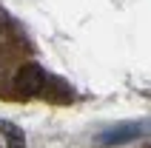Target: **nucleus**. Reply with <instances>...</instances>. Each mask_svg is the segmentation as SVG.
<instances>
[{
  "instance_id": "1",
  "label": "nucleus",
  "mask_w": 151,
  "mask_h": 148,
  "mask_svg": "<svg viewBox=\"0 0 151 148\" xmlns=\"http://www.w3.org/2000/svg\"><path fill=\"white\" fill-rule=\"evenodd\" d=\"M43 71L37 66H23L20 71H17V80H14V85H17V97H34L37 91L43 88Z\"/></svg>"
},
{
  "instance_id": "2",
  "label": "nucleus",
  "mask_w": 151,
  "mask_h": 148,
  "mask_svg": "<svg viewBox=\"0 0 151 148\" xmlns=\"http://www.w3.org/2000/svg\"><path fill=\"white\" fill-rule=\"evenodd\" d=\"M0 131L6 134L9 148H26V137H23V131H20L17 125H12V123H0Z\"/></svg>"
}]
</instances>
